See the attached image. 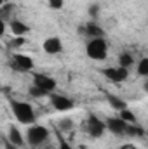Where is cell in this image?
Returning <instances> with one entry per match:
<instances>
[{"label":"cell","mask_w":148,"mask_h":149,"mask_svg":"<svg viewBox=\"0 0 148 149\" xmlns=\"http://www.w3.org/2000/svg\"><path fill=\"white\" fill-rule=\"evenodd\" d=\"M25 43H26V37H12L11 43H9V47H12V49H19V47H23Z\"/></svg>","instance_id":"obj_22"},{"label":"cell","mask_w":148,"mask_h":149,"mask_svg":"<svg viewBox=\"0 0 148 149\" xmlns=\"http://www.w3.org/2000/svg\"><path fill=\"white\" fill-rule=\"evenodd\" d=\"M12 144H16L18 148H23V146H26V137L21 134V130L18 128V127H14V125H11L9 127V130H7V135H5Z\"/></svg>","instance_id":"obj_13"},{"label":"cell","mask_w":148,"mask_h":149,"mask_svg":"<svg viewBox=\"0 0 148 149\" xmlns=\"http://www.w3.org/2000/svg\"><path fill=\"white\" fill-rule=\"evenodd\" d=\"M99 73L103 74L106 80H110L113 83H122L129 78V70L127 68H122V66H110V68H103Z\"/></svg>","instance_id":"obj_5"},{"label":"cell","mask_w":148,"mask_h":149,"mask_svg":"<svg viewBox=\"0 0 148 149\" xmlns=\"http://www.w3.org/2000/svg\"><path fill=\"white\" fill-rule=\"evenodd\" d=\"M99 12H101V7H99L98 3H89V7H87V14H89V17H91L92 21L98 19Z\"/></svg>","instance_id":"obj_21"},{"label":"cell","mask_w":148,"mask_h":149,"mask_svg":"<svg viewBox=\"0 0 148 149\" xmlns=\"http://www.w3.org/2000/svg\"><path fill=\"white\" fill-rule=\"evenodd\" d=\"M117 63H118V66H122V68H127V70H129L131 66H134V63H136V61H134V57H132V54H131V52H122V54L118 56V61H117Z\"/></svg>","instance_id":"obj_15"},{"label":"cell","mask_w":148,"mask_h":149,"mask_svg":"<svg viewBox=\"0 0 148 149\" xmlns=\"http://www.w3.org/2000/svg\"><path fill=\"white\" fill-rule=\"evenodd\" d=\"M58 142H59V144H58V149H73L66 141H65V139H63V137H61V135H58Z\"/></svg>","instance_id":"obj_24"},{"label":"cell","mask_w":148,"mask_h":149,"mask_svg":"<svg viewBox=\"0 0 148 149\" xmlns=\"http://www.w3.org/2000/svg\"><path fill=\"white\" fill-rule=\"evenodd\" d=\"M25 137H26V146H30V148H33V149H38L44 142H47V139H49V130H47L44 125L33 123V125L28 127Z\"/></svg>","instance_id":"obj_3"},{"label":"cell","mask_w":148,"mask_h":149,"mask_svg":"<svg viewBox=\"0 0 148 149\" xmlns=\"http://www.w3.org/2000/svg\"><path fill=\"white\" fill-rule=\"evenodd\" d=\"M127 135H129V137H143V135H145V128H143V127H140L138 123H134V125H129Z\"/></svg>","instance_id":"obj_20"},{"label":"cell","mask_w":148,"mask_h":149,"mask_svg":"<svg viewBox=\"0 0 148 149\" xmlns=\"http://www.w3.org/2000/svg\"><path fill=\"white\" fill-rule=\"evenodd\" d=\"M9 31L12 33V37H26L30 33V26L26 23H23L21 19H11L9 21Z\"/></svg>","instance_id":"obj_12"},{"label":"cell","mask_w":148,"mask_h":149,"mask_svg":"<svg viewBox=\"0 0 148 149\" xmlns=\"http://www.w3.org/2000/svg\"><path fill=\"white\" fill-rule=\"evenodd\" d=\"M136 73L141 78H148V57H141L136 64Z\"/></svg>","instance_id":"obj_16"},{"label":"cell","mask_w":148,"mask_h":149,"mask_svg":"<svg viewBox=\"0 0 148 149\" xmlns=\"http://www.w3.org/2000/svg\"><path fill=\"white\" fill-rule=\"evenodd\" d=\"M106 101H108V104L111 106V109H115V111H118V113L127 108V102L122 97H118L115 94H110V92H106Z\"/></svg>","instance_id":"obj_14"},{"label":"cell","mask_w":148,"mask_h":149,"mask_svg":"<svg viewBox=\"0 0 148 149\" xmlns=\"http://www.w3.org/2000/svg\"><path fill=\"white\" fill-rule=\"evenodd\" d=\"M118 149H138V148H136L134 144H131V142H127V144H122V146H120Z\"/></svg>","instance_id":"obj_26"},{"label":"cell","mask_w":148,"mask_h":149,"mask_svg":"<svg viewBox=\"0 0 148 149\" xmlns=\"http://www.w3.org/2000/svg\"><path fill=\"white\" fill-rule=\"evenodd\" d=\"M42 50L49 56H56L63 52V42L59 37H49L42 42Z\"/></svg>","instance_id":"obj_11"},{"label":"cell","mask_w":148,"mask_h":149,"mask_svg":"<svg viewBox=\"0 0 148 149\" xmlns=\"http://www.w3.org/2000/svg\"><path fill=\"white\" fill-rule=\"evenodd\" d=\"M105 121H106V130H110L113 135H127V130H129L131 123H127L120 116H110Z\"/></svg>","instance_id":"obj_8"},{"label":"cell","mask_w":148,"mask_h":149,"mask_svg":"<svg viewBox=\"0 0 148 149\" xmlns=\"http://www.w3.org/2000/svg\"><path fill=\"white\" fill-rule=\"evenodd\" d=\"M47 5L52 10H61L65 7V0H47Z\"/></svg>","instance_id":"obj_23"},{"label":"cell","mask_w":148,"mask_h":149,"mask_svg":"<svg viewBox=\"0 0 148 149\" xmlns=\"http://www.w3.org/2000/svg\"><path fill=\"white\" fill-rule=\"evenodd\" d=\"M143 90L148 94V78H145V81H143Z\"/></svg>","instance_id":"obj_27"},{"label":"cell","mask_w":148,"mask_h":149,"mask_svg":"<svg viewBox=\"0 0 148 149\" xmlns=\"http://www.w3.org/2000/svg\"><path fill=\"white\" fill-rule=\"evenodd\" d=\"M73 120L72 118H61L59 121H58V128L61 130V132H70V130H73Z\"/></svg>","instance_id":"obj_18"},{"label":"cell","mask_w":148,"mask_h":149,"mask_svg":"<svg viewBox=\"0 0 148 149\" xmlns=\"http://www.w3.org/2000/svg\"><path fill=\"white\" fill-rule=\"evenodd\" d=\"M118 116L122 118V120H125L127 123H131V125H134V123H138V120H136V114L131 111L129 108H125V109H122V111L118 113Z\"/></svg>","instance_id":"obj_19"},{"label":"cell","mask_w":148,"mask_h":149,"mask_svg":"<svg viewBox=\"0 0 148 149\" xmlns=\"http://www.w3.org/2000/svg\"><path fill=\"white\" fill-rule=\"evenodd\" d=\"M82 130H84L85 134H89L92 139H99V137H103L105 132H106V121L99 120L96 114H89L87 120L82 123Z\"/></svg>","instance_id":"obj_4"},{"label":"cell","mask_w":148,"mask_h":149,"mask_svg":"<svg viewBox=\"0 0 148 149\" xmlns=\"http://www.w3.org/2000/svg\"><path fill=\"white\" fill-rule=\"evenodd\" d=\"M38 149H42V148H38Z\"/></svg>","instance_id":"obj_28"},{"label":"cell","mask_w":148,"mask_h":149,"mask_svg":"<svg viewBox=\"0 0 148 149\" xmlns=\"http://www.w3.org/2000/svg\"><path fill=\"white\" fill-rule=\"evenodd\" d=\"M4 148H5V149H21V148H18L16 144H12V142H11L5 135H4Z\"/></svg>","instance_id":"obj_25"},{"label":"cell","mask_w":148,"mask_h":149,"mask_svg":"<svg viewBox=\"0 0 148 149\" xmlns=\"http://www.w3.org/2000/svg\"><path fill=\"white\" fill-rule=\"evenodd\" d=\"M28 95L33 97V99H42V97H49L51 94L45 92L44 88H38V87H35V85H32V87L28 88Z\"/></svg>","instance_id":"obj_17"},{"label":"cell","mask_w":148,"mask_h":149,"mask_svg":"<svg viewBox=\"0 0 148 149\" xmlns=\"http://www.w3.org/2000/svg\"><path fill=\"white\" fill-rule=\"evenodd\" d=\"M49 101H51V106L59 113L70 111V109H73V106H75L73 99H70V97H66L63 94H56V92H52L49 95Z\"/></svg>","instance_id":"obj_7"},{"label":"cell","mask_w":148,"mask_h":149,"mask_svg":"<svg viewBox=\"0 0 148 149\" xmlns=\"http://www.w3.org/2000/svg\"><path fill=\"white\" fill-rule=\"evenodd\" d=\"M77 31H78V35H84V37H89V38H105V30L98 24V21H87V23H84V24H80L78 28H77Z\"/></svg>","instance_id":"obj_6"},{"label":"cell","mask_w":148,"mask_h":149,"mask_svg":"<svg viewBox=\"0 0 148 149\" xmlns=\"http://www.w3.org/2000/svg\"><path fill=\"white\" fill-rule=\"evenodd\" d=\"M12 68L16 71H33L35 68V63H33V57L26 56V54H14L12 56Z\"/></svg>","instance_id":"obj_9"},{"label":"cell","mask_w":148,"mask_h":149,"mask_svg":"<svg viewBox=\"0 0 148 149\" xmlns=\"http://www.w3.org/2000/svg\"><path fill=\"white\" fill-rule=\"evenodd\" d=\"M11 108H12V113H14V118L21 123V125H33L37 121V114H35V109L30 102H25V101H12L11 102Z\"/></svg>","instance_id":"obj_1"},{"label":"cell","mask_w":148,"mask_h":149,"mask_svg":"<svg viewBox=\"0 0 148 149\" xmlns=\"http://www.w3.org/2000/svg\"><path fill=\"white\" fill-rule=\"evenodd\" d=\"M85 54L92 61H105L108 56L106 38H89L85 43Z\"/></svg>","instance_id":"obj_2"},{"label":"cell","mask_w":148,"mask_h":149,"mask_svg":"<svg viewBox=\"0 0 148 149\" xmlns=\"http://www.w3.org/2000/svg\"><path fill=\"white\" fill-rule=\"evenodd\" d=\"M33 85L38 87V88H44L49 94H52L56 90V87H58L56 80L45 73H33Z\"/></svg>","instance_id":"obj_10"}]
</instances>
